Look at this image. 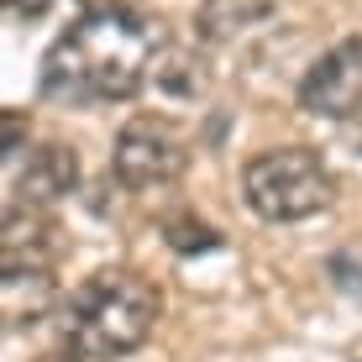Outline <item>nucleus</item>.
I'll return each mask as SVG.
<instances>
[{
  "label": "nucleus",
  "mask_w": 362,
  "mask_h": 362,
  "mask_svg": "<svg viewBox=\"0 0 362 362\" xmlns=\"http://www.w3.org/2000/svg\"><path fill=\"white\" fill-rule=\"evenodd\" d=\"M163 27L142 11H84L42 53V100L53 105H116L153 79Z\"/></svg>",
  "instance_id": "f257e3e1"
},
{
  "label": "nucleus",
  "mask_w": 362,
  "mask_h": 362,
  "mask_svg": "<svg viewBox=\"0 0 362 362\" xmlns=\"http://www.w3.org/2000/svg\"><path fill=\"white\" fill-rule=\"evenodd\" d=\"M158 310H163V299L142 273L105 268L58 305V336L84 362H116L153 336Z\"/></svg>",
  "instance_id": "f03ea898"
},
{
  "label": "nucleus",
  "mask_w": 362,
  "mask_h": 362,
  "mask_svg": "<svg viewBox=\"0 0 362 362\" xmlns=\"http://www.w3.org/2000/svg\"><path fill=\"white\" fill-rule=\"evenodd\" d=\"M242 194L263 221H310L331 205L336 179L315 147H268L242 168Z\"/></svg>",
  "instance_id": "7ed1b4c3"
},
{
  "label": "nucleus",
  "mask_w": 362,
  "mask_h": 362,
  "mask_svg": "<svg viewBox=\"0 0 362 362\" xmlns=\"http://www.w3.org/2000/svg\"><path fill=\"white\" fill-rule=\"evenodd\" d=\"M189 168V136L173 127L168 116H132L116 132L110 147V173L127 189H168Z\"/></svg>",
  "instance_id": "20e7f679"
},
{
  "label": "nucleus",
  "mask_w": 362,
  "mask_h": 362,
  "mask_svg": "<svg viewBox=\"0 0 362 362\" xmlns=\"http://www.w3.org/2000/svg\"><path fill=\"white\" fill-rule=\"evenodd\" d=\"M299 105L320 121L362 116V37H341L299 79Z\"/></svg>",
  "instance_id": "39448f33"
},
{
  "label": "nucleus",
  "mask_w": 362,
  "mask_h": 362,
  "mask_svg": "<svg viewBox=\"0 0 362 362\" xmlns=\"http://www.w3.org/2000/svg\"><path fill=\"white\" fill-rule=\"evenodd\" d=\"M74 189H79V153L69 142H37L11 163V199L16 205L53 210Z\"/></svg>",
  "instance_id": "423d86ee"
},
{
  "label": "nucleus",
  "mask_w": 362,
  "mask_h": 362,
  "mask_svg": "<svg viewBox=\"0 0 362 362\" xmlns=\"http://www.w3.org/2000/svg\"><path fill=\"white\" fill-rule=\"evenodd\" d=\"M58 268V226L37 205H6L0 221V273H53Z\"/></svg>",
  "instance_id": "0eeeda50"
},
{
  "label": "nucleus",
  "mask_w": 362,
  "mask_h": 362,
  "mask_svg": "<svg viewBox=\"0 0 362 362\" xmlns=\"http://www.w3.org/2000/svg\"><path fill=\"white\" fill-rule=\"evenodd\" d=\"M273 11H279V0H199L194 37L210 47H226L236 37H247L252 27H263Z\"/></svg>",
  "instance_id": "6e6552de"
},
{
  "label": "nucleus",
  "mask_w": 362,
  "mask_h": 362,
  "mask_svg": "<svg viewBox=\"0 0 362 362\" xmlns=\"http://www.w3.org/2000/svg\"><path fill=\"white\" fill-rule=\"evenodd\" d=\"M58 284L53 273H0V310H6V326H32L53 310Z\"/></svg>",
  "instance_id": "1a4fd4ad"
},
{
  "label": "nucleus",
  "mask_w": 362,
  "mask_h": 362,
  "mask_svg": "<svg viewBox=\"0 0 362 362\" xmlns=\"http://www.w3.org/2000/svg\"><path fill=\"white\" fill-rule=\"evenodd\" d=\"M153 84L168 95H199L205 90V64L189 53V47H163L153 64Z\"/></svg>",
  "instance_id": "9d476101"
},
{
  "label": "nucleus",
  "mask_w": 362,
  "mask_h": 362,
  "mask_svg": "<svg viewBox=\"0 0 362 362\" xmlns=\"http://www.w3.org/2000/svg\"><path fill=\"white\" fill-rule=\"evenodd\" d=\"M6 11L16 21H42L47 11H53V0H6Z\"/></svg>",
  "instance_id": "9b49d317"
},
{
  "label": "nucleus",
  "mask_w": 362,
  "mask_h": 362,
  "mask_svg": "<svg viewBox=\"0 0 362 362\" xmlns=\"http://www.w3.org/2000/svg\"><path fill=\"white\" fill-rule=\"evenodd\" d=\"M21 136H27V132H21V116L11 110V116H6V163H16V158L27 153V147H21Z\"/></svg>",
  "instance_id": "f8f14e48"
},
{
  "label": "nucleus",
  "mask_w": 362,
  "mask_h": 362,
  "mask_svg": "<svg viewBox=\"0 0 362 362\" xmlns=\"http://www.w3.org/2000/svg\"><path fill=\"white\" fill-rule=\"evenodd\" d=\"M84 11H136L142 0H79Z\"/></svg>",
  "instance_id": "ddd939ff"
},
{
  "label": "nucleus",
  "mask_w": 362,
  "mask_h": 362,
  "mask_svg": "<svg viewBox=\"0 0 362 362\" xmlns=\"http://www.w3.org/2000/svg\"><path fill=\"white\" fill-rule=\"evenodd\" d=\"M42 362H84V357H74V352H53V357H42Z\"/></svg>",
  "instance_id": "4468645a"
},
{
  "label": "nucleus",
  "mask_w": 362,
  "mask_h": 362,
  "mask_svg": "<svg viewBox=\"0 0 362 362\" xmlns=\"http://www.w3.org/2000/svg\"><path fill=\"white\" fill-rule=\"evenodd\" d=\"M357 147H362V116H357Z\"/></svg>",
  "instance_id": "2eb2a0df"
}]
</instances>
